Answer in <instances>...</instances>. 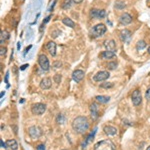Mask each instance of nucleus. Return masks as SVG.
<instances>
[{
    "instance_id": "1",
    "label": "nucleus",
    "mask_w": 150,
    "mask_h": 150,
    "mask_svg": "<svg viewBox=\"0 0 150 150\" xmlns=\"http://www.w3.org/2000/svg\"><path fill=\"white\" fill-rule=\"evenodd\" d=\"M89 122L85 116H78L72 121V128L78 134H83L88 130Z\"/></svg>"
},
{
    "instance_id": "2",
    "label": "nucleus",
    "mask_w": 150,
    "mask_h": 150,
    "mask_svg": "<svg viewBox=\"0 0 150 150\" xmlns=\"http://www.w3.org/2000/svg\"><path fill=\"white\" fill-rule=\"evenodd\" d=\"M94 150H115V146L110 140H102L94 145Z\"/></svg>"
},
{
    "instance_id": "3",
    "label": "nucleus",
    "mask_w": 150,
    "mask_h": 150,
    "mask_svg": "<svg viewBox=\"0 0 150 150\" xmlns=\"http://www.w3.org/2000/svg\"><path fill=\"white\" fill-rule=\"evenodd\" d=\"M106 30H107V28L105 27V25L100 23L94 26L90 32H91V35L93 36V37H100V36H102L105 33Z\"/></svg>"
},
{
    "instance_id": "4",
    "label": "nucleus",
    "mask_w": 150,
    "mask_h": 150,
    "mask_svg": "<svg viewBox=\"0 0 150 150\" xmlns=\"http://www.w3.org/2000/svg\"><path fill=\"white\" fill-rule=\"evenodd\" d=\"M38 63L40 65L41 69L43 71H48L49 68H50V64H49V60L47 58L46 55L44 54H40L38 56Z\"/></svg>"
},
{
    "instance_id": "5",
    "label": "nucleus",
    "mask_w": 150,
    "mask_h": 150,
    "mask_svg": "<svg viewBox=\"0 0 150 150\" xmlns=\"http://www.w3.org/2000/svg\"><path fill=\"white\" fill-rule=\"evenodd\" d=\"M131 100H132V103L134 106H138L141 104L142 101V96H141V91L139 89H135L132 92V95H131Z\"/></svg>"
},
{
    "instance_id": "6",
    "label": "nucleus",
    "mask_w": 150,
    "mask_h": 150,
    "mask_svg": "<svg viewBox=\"0 0 150 150\" xmlns=\"http://www.w3.org/2000/svg\"><path fill=\"white\" fill-rule=\"evenodd\" d=\"M31 111L35 115H41L46 111V105L43 103H35L32 105Z\"/></svg>"
},
{
    "instance_id": "7",
    "label": "nucleus",
    "mask_w": 150,
    "mask_h": 150,
    "mask_svg": "<svg viewBox=\"0 0 150 150\" xmlns=\"http://www.w3.org/2000/svg\"><path fill=\"white\" fill-rule=\"evenodd\" d=\"M28 134L32 139H38L41 136V129L37 126H31L28 128Z\"/></svg>"
},
{
    "instance_id": "8",
    "label": "nucleus",
    "mask_w": 150,
    "mask_h": 150,
    "mask_svg": "<svg viewBox=\"0 0 150 150\" xmlns=\"http://www.w3.org/2000/svg\"><path fill=\"white\" fill-rule=\"evenodd\" d=\"M110 76V73L108 71H99L97 72L95 75H94V80L97 82H100V81H104V80L108 79Z\"/></svg>"
},
{
    "instance_id": "9",
    "label": "nucleus",
    "mask_w": 150,
    "mask_h": 150,
    "mask_svg": "<svg viewBox=\"0 0 150 150\" xmlns=\"http://www.w3.org/2000/svg\"><path fill=\"white\" fill-rule=\"evenodd\" d=\"M119 22L122 25H128L132 22V16L129 13H123L122 15L119 17Z\"/></svg>"
},
{
    "instance_id": "10",
    "label": "nucleus",
    "mask_w": 150,
    "mask_h": 150,
    "mask_svg": "<svg viewBox=\"0 0 150 150\" xmlns=\"http://www.w3.org/2000/svg\"><path fill=\"white\" fill-rule=\"evenodd\" d=\"M106 15L105 10L103 9H92L90 11V16L92 18H103Z\"/></svg>"
},
{
    "instance_id": "11",
    "label": "nucleus",
    "mask_w": 150,
    "mask_h": 150,
    "mask_svg": "<svg viewBox=\"0 0 150 150\" xmlns=\"http://www.w3.org/2000/svg\"><path fill=\"white\" fill-rule=\"evenodd\" d=\"M83 78H84V71L80 70V69H77V70L73 71L72 79L74 80L75 82H80Z\"/></svg>"
},
{
    "instance_id": "12",
    "label": "nucleus",
    "mask_w": 150,
    "mask_h": 150,
    "mask_svg": "<svg viewBox=\"0 0 150 150\" xmlns=\"http://www.w3.org/2000/svg\"><path fill=\"white\" fill-rule=\"evenodd\" d=\"M119 37H120L121 41H123V42H126V41H128L129 39L131 37V32L129 31L128 29H123L120 31V34H119Z\"/></svg>"
},
{
    "instance_id": "13",
    "label": "nucleus",
    "mask_w": 150,
    "mask_h": 150,
    "mask_svg": "<svg viewBox=\"0 0 150 150\" xmlns=\"http://www.w3.org/2000/svg\"><path fill=\"white\" fill-rule=\"evenodd\" d=\"M103 131L106 135H108V136H113V135L117 134V129L113 126H110V125H106V126H104Z\"/></svg>"
},
{
    "instance_id": "14",
    "label": "nucleus",
    "mask_w": 150,
    "mask_h": 150,
    "mask_svg": "<svg viewBox=\"0 0 150 150\" xmlns=\"http://www.w3.org/2000/svg\"><path fill=\"white\" fill-rule=\"evenodd\" d=\"M51 85H52V81H51V79L49 77L43 78V79L41 80V82H40V87L42 88V89H44V90L49 89V88L51 87Z\"/></svg>"
},
{
    "instance_id": "15",
    "label": "nucleus",
    "mask_w": 150,
    "mask_h": 150,
    "mask_svg": "<svg viewBox=\"0 0 150 150\" xmlns=\"http://www.w3.org/2000/svg\"><path fill=\"white\" fill-rule=\"evenodd\" d=\"M46 49L48 50V52L50 53L52 56H55L56 55V43L53 42V41H50L46 44Z\"/></svg>"
},
{
    "instance_id": "16",
    "label": "nucleus",
    "mask_w": 150,
    "mask_h": 150,
    "mask_svg": "<svg viewBox=\"0 0 150 150\" xmlns=\"http://www.w3.org/2000/svg\"><path fill=\"white\" fill-rule=\"evenodd\" d=\"M90 112H91V117L93 120H96L98 118V106L96 103H92L90 105Z\"/></svg>"
},
{
    "instance_id": "17",
    "label": "nucleus",
    "mask_w": 150,
    "mask_h": 150,
    "mask_svg": "<svg viewBox=\"0 0 150 150\" xmlns=\"http://www.w3.org/2000/svg\"><path fill=\"white\" fill-rule=\"evenodd\" d=\"M104 46H105L106 49L109 50V51H113V52H115V50H116V43H115L114 40L106 41V42L104 43Z\"/></svg>"
},
{
    "instance_id": "18",
    "label": "nucleus",
    "mask_w": 150,
    "mask_h": 150,
    "mask_svg": "<svg viewBox=\"0 0 150 150\" xmlns=\"http://www.w3.org/2000/svg\"><path fill=\"white\" fill-rule=\"evenodd\" d=\"M100 56H101L102 59H111L113 57L116 56V54H115V52H113V51L106 50V51H103Z\"/></svg>"
},
{
    "instance_id": "19",
    "label": "nucleus",
    "mask_w": 150,
    "mask_h": 150,
    "mask_svg": "<svg viewBox=\"0 0 150 150\" xmlns=\"http://www.w3.org/2000/svg\"><path fill=\"white\" fill-rule=\"evenodd\" d=\"M6 145H7V147L11 148L12 150L18 149V144H17V142H16L15 139H9V140H7L6 141Z\"/></svg>"
},
{
    "instance_id": "20",
    "label": "nucleus",
    "mask_w": 150,
    "mask_h": 150,
    "mask_svg": "<svg viewBox=\"0 0 150 150\" xmlns=\"http://www.w3.org/2000/svg\"><path fill=\"white\" fill-rule=\"evenodd\" d=\"M96 101L97 102H100V103H107L109 102L110 100V97L109 96H103V95H98L95 97Z\"/></svg>"
},
{
    "instance_id": "21",
    "label": "nucleus",
    "mask_w": 150,
    "mask_h": 150,
    "mask_svg": "<svg viewBox=\"0 0 150 150\" xmlns=\"http://www.w3.org/2000/svg\"><path fill=\"white\" fill-rule=\"evenodd\" d=\"M9 38V33H8L6 30H2L1 31V36H0V42H1V44H3L4 41L6 40V39Z\"/></svg>"
},
{
    "instance_id": "22",
    "label": "nucleus",
    "mask_w": 150,
    "mask_h": 150,
    "mask_svg": "<svg viewBox=\"0 0 150 150\" xmlns=\"http://www.w3.org/2000/svg\"><path fill=\"white\" fill-rule=\"evenodd\" d=\"M62 22L66 26H68V27H71V28H74L75 27V23L70 19V18H64V19L62 20Z\"/></svg>"
},
{
    "instance_id": "23",
    "label": "nucleus",
    "mask_w": 150,
    "mask_h": 150,
    "mask_svg": "<svg viewBox=\"0 0 150 150\" xmlns=\"http://www.w3.org/2000/svg\"><path fill=\"white\" fill-rule=\"evenodd\" d=\"M72 6V0H64L62 3V8L63 9H69Z\"/></svg>"
},
{
    "instance_id": "24",
    "label": "nucleus",
    "mask_w": 150,
    "mask_h": 150,
    "mask_svg": "<svg viewBox=\"0 0 150 150\" xmlns=\"http://www.w3.org/2000/svg\"><path fill=\"white\" fill-rule=\"evenodd\" d=\"M145 47H146V43H145V41L141 40V41H138L136 44V48L137 50H142V49H144Z\"/></svg>"
},
{
    "instance_id": "25",
    "label": "nucleus",
    "mask_w": 150,
    "mask_h": 150,
    "mask_svg": "<svg viewBox=\"0 0 150 150\" xmlns=\"http://www.w3.org/2000/svg\"><path fill=\"white\" fill-rule=\"evenodd\" d=\"M94 133H95V132H94ZM94 133H93V134H90L89 136H87V138L85 139V141H84V142L82 143V145H81V146H82V148H85V147H86V145L88 144V142H89V141L91 140V138H93V136H94Z\"/></svg>"
},
{
    "instance_id": "26",
    "label": "nucleus",
    "mask_w": 150,
    "mask_h": 150,
    "mask_svg": "<svg viewBox=\"0 0 150 150\" xmlns=\"http://www.w3.org/2000/svg\"><path fill=\"white\" fill-rule=\"evenodd\" d=\"M125 6H126V4L122 1H119L115 3V8H116V9H124Z\"/></svg>"
},
{
    "instance_id": "27",
    "label": "nucleus",
    "mask_w": 150,
    "mask_h": 150,
    "mask_svg": "<svg viewBox=\"0 0 150 150\" xmlns=\"http://www.w3.org/2000/svg\"><path fill=\"white\" fill-rule=\"evenodd\" d=\"M117 67V63L116 62H108L107 63V68L110 70H114Z\"/></svg>"
},
{
    "instance_id": "28",
    "label": "nucleus",
    "mask_w": 150,
    "mask_h": 150,
    "mask_svg": "<svg viewBox=\"0 0 150 150\" xmlns=\"http://www.w3.org/2000/svg\"><path fill=\"white\" fill-rule=\"evenodd\" d=\"M56 121H57V123H58V124H63V122H64V116H63V114H58V115H57Z\"/></svg>"
},
{
    "instance_id": "29",
    "label": "nucleus",
    "mask_w": 150,
    "mask_h": 150,
    "mask_svg": "<svg viewBox=\"0 0 150 150\" xmlns=\"http://www.w3.org/2000/svg\"><path fill=\"white\" fill-rule=\"evenodd\" d=\"M100 86L102 88H111L113 87V83H111V82H105V83H102Z\"/></svg>"
},
{
    "instance_id": "30",
    "label": "nucleus",
    "mask_w": 150,
    "mask_h": 150,
    "mask_svg": "<svg viewBox=\"0 0 150 150\" xmlns=\"http://www.w3.org/2000/svg\"><path fill=\"white\" fill-rule=\"evenodd\" d=\"M54 81H55V83H60L61 82V79H62V76H61L60 74H56L54 76Z\"/></svg>"
},
{
    "instance_id": "31",
    "label": "nucleus",
    "mask_w": 150,
    "mask_h": 150,
    "mask_svg": "<svg viewBox=\"0 0 150 150\" xmlns=\"http://www.w3.org/2000/svg\"><path fill=\"white\" fill-rule=\"evenodd\" d=\"M58 34H60V31H59V30H54V31L51 32V36H52L53 38L57 37V36H58Z\"/></svg>"
},
{
    "instance_id": "32",
    "label": "nucleus",
    "mask_w": 150,
    "mask_h": 150,
    "mask_svg": "<svg viewBox=\"0 0 150 150\" xmlns=\"http://www.w3.org/2000/svg\"><path fill=\"white\" fill-rule=\"evenodd\" d=\"M145 98H146L148 101H150V87L147 89V91H146V93H145Z\"/></svg>"
},
{
    "instance_id": "33",
    "label": "nucleus",
    "mask_w": 150,
    "mask_h": 150,
    "mask_svg": "<svg viewBox=\"0 0 150 150\" xmlns=\"http://www.w3.org/2000/svg\"><path fill=\"white\" fill-rule=\"evenodd\" d=\"M36 150H46L45 149V145L44 144H39L36 147Z\"/></svg>"
},
{
    "instance_id": "34",
    "label": "nucleus",
    "mask_w": 150,
    "mask_h": 150,
    "mask_svg": "<svg viewBox=\"0 0 150 150\" xmlns=\"http://www.w3.org/2000/svg\"><path fill=\"white\" fill-rule=\"evenodd\" d=\"M0 50H1V52H0V55H1V56L5 55V53H6V48H5V47H2V46H1Z\"/></svg>"
},
{
    "instance_id": "35",
    "label": "nucleus",
    "mask_w": 150,
    "mask_h": 150,
    "mask_svg": "<svg viewBox=\"0 0 150 150\" xmlns=\"http://www.w3.org/2000/svg\"><path fill=\"white\" fill-rule=\"evenodd\" d=\"M53 66L56 67V68H58V67L61 66V63L60 62H54V64H53Z\"/></svg>"
},
{
    "instance_id": "36",
    "label": "nucleus",
    "mask_w": 150,
    "mask_h": 150,
    "mask_svg": "<svg viewBox=\"0 0 150 150\" xmlns=\"http://www.w3.org/2000/svg\"><path fill=\"white\" fill-rule=\"evenodd\" d=\"M26 67H28V64H24V65H22V66L20 67V70H25Z\"/></svg>"
},
{
    "instance_id": "37",
    "label": "nucleus",
    "mask_w": 150,
    "mask_h": 150,
    "mask_svg": "<svg viewBox=\"0 0 150 150\" xmlns=\"http://www.w3.org/2000/svg\"><path fill=\"white\" fill-rule=\"evenodd\" d=\"M0 143H1V147H2V148H5V147H7V145H6V143H4V142H3V140L0 141Z\"/></svg>"
},
{
    "instance_id": "38",
    "label": "nucleus",
    "mask_w": 150,
    "mask_h": 150,
    "mask_svg": "<svg viewBox=\"0 0 150 150\" xmlns=\"http://www.w3.org/2000/svg\"><path fill=\"white\" fill-rule=\"evenodd\" d=\"M8 76H9V72L7 71V73H6V76H5V83L8 84Z\"/></svg>"
},
{
    "instance_id": "39",
    "label": "nucleus",
    "mask_w": 150,
    "mask_h": 150,
    "mask_svg": "<svg viewBox=\"0 0 150 150\" xmlns=\"http://www.w3.org/2000/svg\"><path fill=\"white\" fill-rule=\"evenodd\" d=\"M49 19H50V16H48V17L45 18V20H44V21H43V24L46 23V22H48V21H49Z\"/></svg>"
},
{
    "instance_id": "40",
    "label": "nucleus",
    "mask_w": 150,
    "mask_h": 150,
    "mask_svg": "<svg viewBox=\"0 0 150 150\" xmlns=\"http://www.w3.org/2000/svg\"><path fill=\"white\" fill-rule=\"evenodd\" d=\"M73 2H74V3H76V4H78V3H81L82 1H83V0H72Z\"/></svg>"
},
{
    "instance_id": "41",
    "label": "nucleus",
    "mask_w": 150,
    "mask_h": 150,
    "mask_svg": "<svg viewBox=\"0 0 150 150\" xmlns=\"http://www.w3.org/2000/svg\"><path fill=\"white\" fill-rule=\"evenodd\" d=\"M30 48H31V45H30V46H28V47H27V48H26V49H25V54H26V53H27V52H28V50H29V49H30Z\"/></svg>"
},
{
    "instance_id": "42",
    "label": "nucleus",
    "mask_w": 150,
    "mask_h": 150,
    "mask_svg": "<svg viewBox=\"0 0 150 150\" xmlns=\"http://www.w3.org/2000/svg\"><path fill=\"white\" fill-rule=\"evenodd\" d=\"M17 49H18V50H19V49H20V42H18V43H17Z\"/></svg>"
},
{
    "instance_id": "43",
    "label": "nucleus",
    "mask_w": 150,
    "mask_h": 150,
    "mask_svg": "<svg viewBox=\"0 0 150 150\" xmlns=\"http://www.w3.org/2000/svg\"><path fill=\"white\" fill-rule=\"evenodd\" d=\"M4 94H5V91H2V92H1V98L4 96Z\"/></svg>"
},
{
    "instance_id": "44",
    "label": "nucleus",
    "mask_w": 150,
    "mask_h": 150,
    "mask_svg": "<svg viewBox=\"0 0 150 150\" xmlns=\"http://www.w3.org/2000/svg\"><path fill=\"white\" fill-rule=\"evenodd\" d=\"M146 150H150V146H148V147H147V149Z\"/></svg>"
},
{
    "instance_id": "45",
    "label": "nucleus",
    "mask_w": 150,
    "mask_h": 150,
    "mask_svg": "<svg viewBox=\"0 0 150 150\" xmlns=\"http://www.w3.org/2000/svg\"><path fill=\"white\" fill-rule=\"evenodd\" d=\"M148 52L150 53V47H148Z\"/></svg>"
},
{
    "instance_id": "46",
    "label": "nucleus",
    "mask_w": 150,
    "mask_h": 150,
    "mask_svg": "<svg viewBox=\"0 0 150 150\" xmlns=\"http://www.w3.org/2000/svg\"><path fill=\"white\" fill-rule=\"evenodd\" d=\"M62 150H66V149H62Z\"/></svg>"
}]
</instances>
